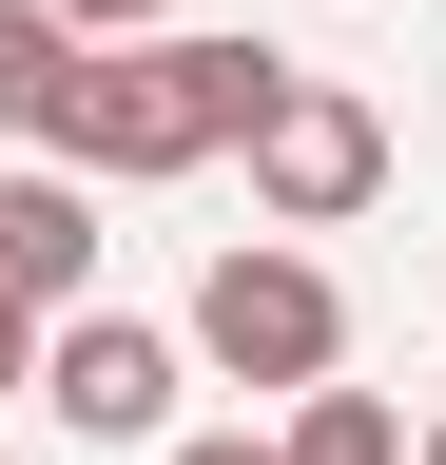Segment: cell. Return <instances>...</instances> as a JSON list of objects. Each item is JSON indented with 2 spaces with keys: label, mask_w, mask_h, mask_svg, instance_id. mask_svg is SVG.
I'll use <instances>...</instances> for the list:
<instances>
[{
  "label": "cell",
  "mask_w": 446,
  "mask_h": 465,
  "mask_svg": "<svg viewBox=\"0 0 446 465\" xmlns=\"http://www.w3.org/2000/svg\"><path fill=\"white\" fill-rule=\"evenodd\" d=\"M39 20H78V39H155L175 0H39Z\"/></svg>",
  "instance_id": "ba28073f"
},
{
  "label": "cell",
  "mask_w": 446,
  "mask_h": 465,
  "mask_svg": "<svg viewBox=\"0 0 446 465\" xmlns=\"http://www.w3.org/2000/svg\"><path fill=\"white\" fill-rule=\"evenodd\" d=\"M59 97H78V20H39V0H0V136H59Z\"/></svg>",
  "instance_id": "8992f818"
},
{
  "label": "cell",
  "mask_w": 446,
  "mask_h": 465,
  "mask_svg": "<svg viewBox=\"0 0 446 465\" xmlns=\"http://www.w3.org/2000/svg\"><path fill=\"white\" fill-rule=\"evenodd\" d=\"M175 369H194V349L155 311H59V330H39V407H59L78 446H175Z\"/></svg>",
  "instance_id": "277c9868"
},
{
  "label": "cell",
  "mask_w": 446,
  "mask_h": 465,
  "mask_svg": "<svg viewBox=\"0 0 446 465\" xmlns=\"http://www.w3.org/2000/svg\"><path fill=\"white\" fill-rule=\"evenodd\" d=\"M253 232H350L369 194H388V116L350 97V78H311V58H292V78H272V116H253Z\"/></svg>",
  "instance_id": "3957f363"
},
{
  "label": "cell",
  "mask_w": 446,
  "mask_h": 465,
  "mask_svg": "<svg viewBox=\"0 0 446 465\" xmlns=\"http://www.w3.org/2000/svg\"><path fill=\"white\" fill-rule=\"evenodd\" d=\"M155 465H272L253 427H175V446H155Z\"/></svg>",
  "instance_id": "9c48e42d"
},
{
  "label": "cell",
  "mask_w": 446,
  "mask_h": 465,
  "mask_svg": "<svg viewBox=\"0 0 446 465\" xmlns=\"http://www.w3.org/2000/svg\"><path fill=\"white\" fill-rule=\"evenodd\" d=\"M408 465H446V407H427V427H408Z\"/></svg>",
  "instance_id": "8fae6325"
},
{
  "label": "cell",
  "mask_w": 446,
  "mask_h": 465,
  "mask_svg": "<svg viewBox=\"0 0 446 465\" xmlns=\"http://www.w3.org/2000/svg\"><path fill=\"white\" fill-rule=\"evenodd\" d=\"M194 369H233V388H330L350 369V291H330V252H292V232H233V252L194 272V311H175Z\"/></svg>",
  "instance_id": "7a4b0ae2"
},
{
  "label": "cell",
  "mask_w": 446,
  "mask_h": 465,
  "mask_svg": "<svg viewBox=\"0 0 446 465\" xmlns=\"http://www.w3.org/2000/svg\"><path fill=\"white\" fill-rule=\"evenodd\" d=\"M272 78L292 58L272 39H213V20H155V39H78V97H59V174H97V194H175V174H213L272 116Z\"/></svg>",
  "instance_id": "6da1fadb"
},
{
  "label": "cell",
  "mask_w": 446,
  "mask_h": 465,
  "mask_svg": "<svg viewBox=\"0 0 446 465\" xmlns=\"http://www.w3.org/2000/svg\"><path fill=\"white\" fill-rule=\"evenodd\" d=\"M39 388V311H0V407H20Z\"/></svg>",
  "instance_id": "30bf717a"
},
{
  "label": "cell",
  "mask_w": 446,
  "mask_h": 465,
  "mask_svg": "<svg viewBox=\"0 0 446 465\" xmlns=\"http://www.w3.org/2000/svg\"><path fill=\"white\" fill-rule=\"evenodd\" d=\"M272 465H408V427H388V388H292Z\"/></svg>",
  "instance_id": "52a82bcc"
},
{
  "label": "cell",
  "mask_w": 446,
  "mask_h": 465,
  "mask_svg": "<svg viewBox=\"0 0 446 465\" xmlns=\"http://www.w3.org/2000/svg\"><path fill=\"white\" fill-rule=\"evenodd\" d=\"M0 311H97V174H59V155H20L0 174Z\"/></svg>",
  "instance_id": "5b68a950"
}]
</instances>
